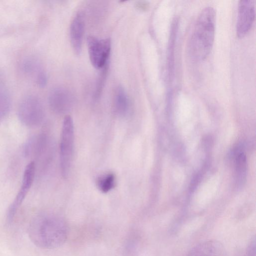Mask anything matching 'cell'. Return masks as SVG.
Here are the masks:
<instances>
[{
  "label": "cell",
  "instance_id": "obj_1",
  "mask_svg": "<svg viewBox=\"0 0 256 256\" xmlns=\"http://www.w3.org/2000/svg\"><path fill=\"white\" fill-rule=\"evenodd\" d=\"M216 11L207 6L200 12L189 42L191 57L196 60L205 59L210 53L215 34Z\"/></svg>",
  "mask_w": 256,
  "mask_h": 256
},
{
  "label": "cell",
  "instance_id": "obj_2",
  "mask_svg": "<svg viewBox=\"0 0 256 256\" xmlns=\"http://www.w3.org/2000/svg\"><path fill=\"white\" fill-rule=\"evenodd\" d=\"M28 231L32 242L43 248L55 247L64 239L63 222L52 216H36L32 221Z\"/></svg>",
  "mask_w": 256,
  "mask_h": 256
},
{
  "label": "cell",
  "instance_id": "obj_3",
  "mask_svg": "<svg viewBox=\"0 0 256 256\" xmlns=\"http://www.w3.org/2000/svg\"><path fill=\"white\" fill-rule=\"evenodd\" d=\"M74 146V128L72 118L64 117L60 141V166L61 173L66 178L69 174L73 157Z\"/></svg>",
  "mask_w": 256,
  "mask_h": 256
},
{
  "label": "cell",
  "instance_id": "obj_4",
  "mask_svg": "<svg viewBox=\"0 0 256 256\" xmlns=\"http://www.w3.org/2000/svg\"><path fill=\"white\" fill-rule=\"evenodd\" d=\"M20 121L26 126L34 128L40 126L44 118L43 106L36 97L29 96L20 102L18 110Z\"/></svg>",
  "mask_w": 256,
  "mask_h": 256
},
{
  "label": "cell",
  "instance_id": "obj_5",
  "mask_svg": "<svg viewBox=\"0 0 256 256\" xmlns=\"http://www.w3.org/2000/svg\"><path fill=\"white\" fill-rule=\"evenodd\" d=\"M34 160L31 161L25 168L22 178V184L16 198L9 207L8 218L12 220L19 207L26 197L34 182L36 171Z\"/></svg>",
  "mask_w": 256,
  "mask_h": 256
},
{
  "label": "cell",
  "instance_id": "obj_6",
  "mask_svg": "<svg viewBox=\"0 0 256 256\" xmlns=\"http://www.w3.org/2000/svg\"><path fill=\"white\" fill-rule=\"evenodd\" d=\"M88 52L92 65L101 68L106 64L110 50V41L108 38L99 40L89 36L87 38Z\"/></svg>",
  "mask_w": 256,
  "mask_h": 256
},
{
  "label": "cell",
  "instance_id": "obj_7",
  "mask_svg": "<svg viewBox=\"0 0 256 256\" xmlns=\"http://www.w3.org/2000/svg\"><path fill=\"white\" fill-rule=\"evenodd\" d=\"M256 16L255 2L253 0H241L238 8L236 34L238 37L244 36L250 29Z\"/></svg>",
  "mask_w": 256,
  "mask_h": 256
},
{
  "label": "cell",
  "instance_id": "obj_8",
  "mask_svg": "<svg viewBox=\"0 0 256 256\" xmlns=\"http://www.w3.org/2000/svg\"><path fill=\"white\" fill-rule=\"evenodd\" d=\"M73 98L70 92L62 88L53 89L49 96V104L52 110L58 114L68 112L73 105Z\"/></svg>",
  "mask_w": 256,
  "mask_h": 256
},
{
  "label": "cell",
  "instance_id": "obj_9",
  "mask_svg": "<svg viewBox=\"0 0 256 256\" xmlns=\"http://www.w3.org/2000/svg\"><path fill=\"white\" fill-rule=\"evenodd\" d=\"M46 134H41L29 138L23 146L22 152L25 157L39 158L44 154L48 146Z\"/></svg>",
  "mask_w": 256,
  "mask_h": 256
},
{
  "label": "cell",
  "instance_id": "obj_10",
  "mask_svg": "<svg viewBox=\"0 0 256 256\" xmlns=\"http://www.w3.org/2000/svg\"><path fill=\"white\" fill-rule=\"evenodd\" d=\"M186 256H227L224 246L220 242L210 240L193 248Z\"/></svg>",
  "mask_w": 256,
  "mask_h": 256
},
{
  "label": "cell",
  "instance_id": "obj_11",
  "mask_svg": "<svg viewBox=\"0 0 256 256\" xmlns=\"http://www.w3.org/2000/svg\"><path fill=\"white\" fill-rule=\"evenodd\" d=\"M84 28L83 15L80 12L77 13L72 20L70 26L71 45L74 52L77 55L81 52Z\"/></svg>",
  "mask_w": 256,
  "mask_h": 256
},
{
  "label": "cell",
  "instance_id": "obj_12",
  "mask_svg": "<svg viewBox=\"0 0 256 256\" xmlns=\"http://www.w3.org/2000/svg\"><path fill=\"white\" fill-rule=\"evenodd\" d=\"M129 107L128 98L124 89L122 86H118L114 97L115 112L119 116H125L128 112Z\"/></svg>",
  "mask_w": 256,
  "mask_h": 256
},
{
  "label": "cell",
  "instance_id": "obj_13",
  "mask_svg": "<svg viewBox=\"0 0 256 256\" xmlns=\"http://www.w3.org/2000/svg\"><path fill=\"white\" fill-rule=\"evenodd\" d=\"M116 178L112 173H107L100 176L96 180V186L98 190L103 193L111 190L114 186Z\"/></svg>",
  "mask_w": 256,
  "mask_h": 256
},
{
  "label": "cell",
  "instance_id": "obj_14",
  "mask_svg": "<svg viewBox=\"0 0 256 256\" xmlns=\"http://www.w3.org/2000/svg\"><path fill=\"white\" fill-rule=\"evenodd\" d=\"M0 86V121L8 114L10 108V100L6 92Z\"/></svg>",
  "mask_w": 256,
  "mask_h": 256
},
{
  "label": "cell",
  "instance_id": "obj_15",
  "mask_svg": "<svg viewBox=\"0 0 256 256\" xmlns=\"http://www.w3.org/2000/svg\"><path fill=\"white\" fill-rule=\"evenodd\" d=\"M255 256V242L254 240L251 242L246 253V256Z\"/></svg>",
  "mask_w": 256,
  "mask_h": 256
}]
</instances>
